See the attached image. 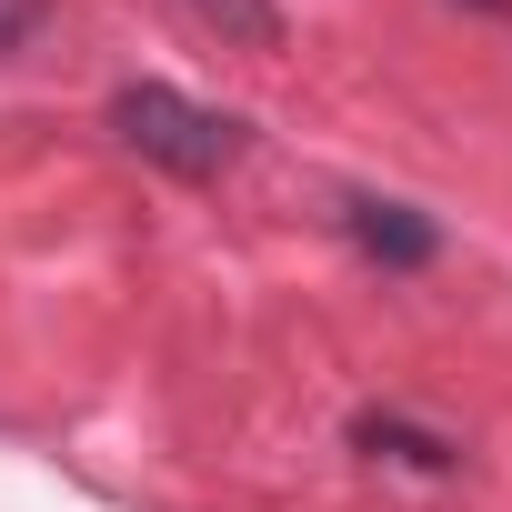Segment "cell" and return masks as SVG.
I'll return each mask as SVG.
<instances>
[{"label": "cell", "mask_w": 512, "mask_h": 512, "mask_svg": "<svg viewBox=\"0 0 512 512\" xmlns=\"http://www.w3.org/2000/svg\"><path fill=\"white\" fill-rule=\"evenodd\" d=\"M51 21H61L51 0H0V61H31L51 41Z\"/></svg>", "instance_id": "obj_5"}, {"label": "cell", "mask_w": 512, "mask_h": 512, "mask_svg": "<svg viewBox=\"0 0 512 512\" xmlns=\"http://www.w3.org/2000/svg\"><path fill=\"white\" fill-rule=\"evenodd\" d=\"M352 442H362L372 462H392V472H422V482H452V472H462V442H452V432H422V422H402V412H362Z\"/></svg>", "instance_id": "obj_2"}, {"label": "cell", "mask_w": 512, "mask_h": 512, "mask_svg": "<svg viewBox=\"0 0 512 512\" xmlns=\"http://www.w3.org/2000/svg\"><path fill=\"white\" fill-rule=\"evenodd\" d=\"M111 131H121L141 161L181 171V181H221V171L241 161V121H231V111H201V101L171 91V81H131V91L111 101Z\"/></svg>", "instance_id": "obj_1"}, {"label": "cell", "mask_w": 512, "mask_h": 512, "mask_svg": "<svg viewBox=\"0 0 512 512\" xmlns=\"http://www.w3.org/2000/svg\"><path fill=\"white\" fill-rule=\"evenodd\" d=\"M181 11H191L201 31L241 41V51H282V11H272V0H181Z\"/></svg>", "instance_id": "obj_4"}, {"label": "cell", "mask_w": 512, "mask_h": 512, "mask_svg": "<svg viewBox=\"0 0 512 512\" xmlns=\"http://www.w3.org/2000/svg\"><path fill=\"white\" fill-rule=\"evenodd\" d=\"M342 221H352V241L372 251V262H392V272H422L432 251H442V231L412 201H342Z\"/></svg>", "instance_id": "obj_3"}]
</instances>
